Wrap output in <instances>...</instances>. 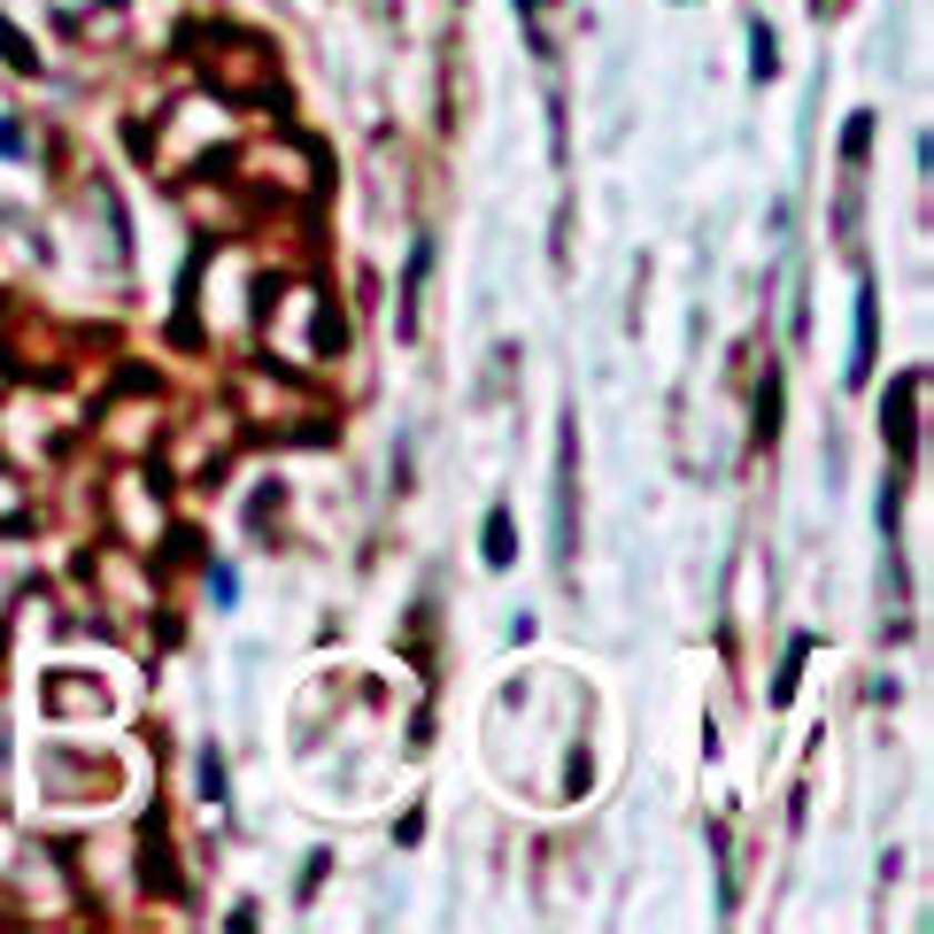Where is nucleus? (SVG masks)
I'll return each instance as SVG.
<instances>
[{"label":"nucleus","instance_id":"1","mask_svg":"<svg viewBox=\"0 0 934 934\" xmlns=\"http://www.w3.org/2000/svg\"><path fill=\"white\" fill-rule=\"evenodd\" d=\"M873 348H881V317H873V287H857V348H850V379L873 371Z\"/></svg>","mask_w":934,"mask_h":934},{"label":"nucleus","instance_id":"2","mask_svg":"<svg viewBox=\"0 0 934 934\" xmlns=\"http://www.w3.org/2000/svg\"><path fill=\"white\" fill-rule=\"evenodd\" d=\"M486 564H494V572L518 564V525H510V510H486Z\"/></svg>","mask_w":934,"mask_h":934},{"label":"nucleus","instance_id":"3","mask_svg":"<svg viewBox=\"0 0 934 934\" xmlns=\"http://www.w3.org/2000/svg\"><path fill=\"white\" fill-rule=\"evenodd\" d=\"M750 39H757V54H750V78H757V86H765V78H773V31H750Z\"/></svg>","mask_w":934,"mask_h":934}]
</instances>
